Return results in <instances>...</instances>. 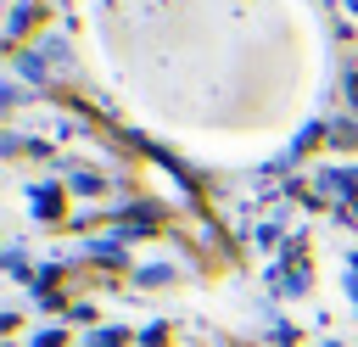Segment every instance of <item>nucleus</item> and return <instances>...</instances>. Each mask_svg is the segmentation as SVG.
I'll use <instances>...</instances> for the list:
<instances>
[]
</instances>
